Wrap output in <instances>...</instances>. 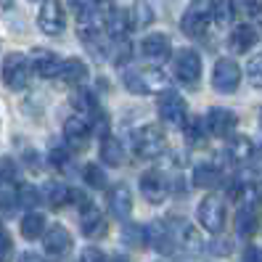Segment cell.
<instances>
[{"label":"cell","mask_w":262,"mask_h":262,"mask_svg":"<svg viewBox=\"0 0 262 262\" xmlns=\"http://www.w3.org/2000/svg\"><path fill=\"white\" fill-rule=\"evenodd\" d=\"M51 162L56 164V169H64L67 162H69V154H67L64 148H53V151H51Z\"/></svg>","instance_id":"obj_39"},{"label":"cell","mask_w":262,"mask_h":262,"mask_svg":"<svg viewBox=\"0 0 262 262\" xmlns=\"http://www.w3.org/2000/svg\"><path fill=\"white\" fill-rule=\"evenodd\" d=\"M141 51H143L146 58H164V56L169 53V40H167L162 32H154V35L143 37Z\"/></svg>","instance_id":"obj_26"},{"label":"cell","mask_w":262,"mask_h":262,"mask_svg":"<svg viewBox=\"0 0 262 262\" xmlns=\"http://www.w3.org/2000/svg\"><path fill=\"white\" fill-rule=\"evenodd\" d=\"M90 130H93V122H90V117H85V114H74L64 122V135L74 143H80L82 138H88Z\"/></svg>","instance_id":"obj_21"},{"label":"cell","mask_w":262,"mask_h":262,"mask_svg":"<svg viewBox=\"0 0 262 262\" xmlns=\"http://www.w3.org/2000/svg\"><path fill=\"white\" fill-rule=\"evenodd\" d=\"M82 178H85V183H88L90 188H106V172H103L98 164H93V162L85 164Z\"/></svg>","instance_id":"obj_31"},{"label":"cell","mask_w":262,"mask_h":262,"mask_svg":"<svg viewBox=\"0 0 262 262\" xmlns=\"http://www.w3.org/2000/svg\"><path fill=\"white\" fill-rule=\"evenodd\" d=\"M130 141H133V151H135V157L138 159H159L164 148H167V141H164V135L159 127H141V130H135L130 135Z\"/></svg>","instance_id":"obj_2"},{"label":"cell","mask_w":262,"mask_h":262,"mask_svg":"<svg viewBox=\"0 0 262 262\" xmlns=\"http://www.w3.org/2000/svg\"><path fill=\"white\" fill-rule=\"evenodd\" d=\"M74 109L80 112V114H85V117H90V114H96V112H98V103H96L93 93H88V90H80V93L74 96Z\"/></svg>","instance_id":"obj_32"},{"label":"cell","mask_w":262,"mask_h":262,"mask_svg":"<svg viewBox=\"0 0 262 262\" xmlns=\"http://www.w3.org/2000/svg\"><path fill=\"white\" fill-rule=\"evenodd\" d=\"M175 74L183 85L199 88V77H202V58H199V53L191 51V48L180 51L178 58H175Z\"/></svg>","instance_id":"obj_5"},{"label":"cell","mask_w":262,"mask_h":262,"mask_svg":"<svg viewBox=\"0 0 262 262\" xmlns=\"http://www.w3.org/2000/svg\"><path fill=\"white\" fill-rule=\"evenodd\" d=\"M183 135H186V141L191 146H202L204 138H207V125L199 117H191V119L183 122Z\"/></svg>","instance_id":"obj_29"},{"label":"cell","mask_w":262,"mask_h":262,"mask_svg":"<svg viewBox=\"0 0 262 262\" xmlns=\"http://www.w3.org/2000/svg\"><path fill=\"white\" fill-rule=\"evenodd\" d=\"M13 207H16V191L11 183H0V209L11 212Z\"/></svg>","instance_id":"obj_35"},{"label":"cell","mask_w":262,"mask_h":262,"mask_svg":"<svg viewBox=\"0 0 262 262\" xmlns=\"http://www.w3.org/2000/svg\"><path fill=\"white\" fill-rule=\"evenodd\" d=\"M244 262H262V249H257V246H249V249L244 252Z\"/></svg>","instance_id":"obj_42"},{"label":"cell","mask_w":262,"mask_h":262,"mask_svg":"<svg viewBox=\"0 0 262 262\" xmlns=\"http://www.w3.org/2000/svg\"><path fill=\"white\" fill-rule=\"evenodd\" d=\"M130 27H133V19H130L127 11H112V13H106V19L101 21L103 35H109V37H114V40L125 37V35L130 32Z\"/></svg>","instance_id":"obj_15"},{"label":"cell","mask_w":262,"mask_h":262,"mask_svg":"<svg viewBox=\"0 0 262 262\" xmlns=\"http://www.w3.org/2000/svg\"><path fill=\"white\" fill-rule=\"evenodd\" d=\"M13 259V241L6 233V228L0 225V262H11Z\"/></svg>","instance_id":"obj_37"},{"label":"cell","mask_w":262,"mask_h":262,"mask_svg":"<svg viewBox=\"0 0 262 262\" xmlns=\"http://www.w3.org/2000/svg\"><path fill=\"white\" fill-rule=\"evenodd\" d=\"M37 27L45 35H61L67 27V13L58 0H45L40 13H37Z\"/></svg>","instance_id":"obj_6"},{"label":"cell","mask_w":262,"mask_h":262,"mask_svg":"<svg viewBox=\"0 0 262 262\" xmlns=\"http://www.w3.org/2000/svg\"><path fill=\"white\" fill-rule=\"evenodd\" d=\"M69 8L77 13L80 19H88V16H96V0H67Z\"/></svg>","instance_id":"obj_34"},{"label":"cell","mask_w":262,"mask_h":262,"mask_svg":"<svg viewBox=\"0 0 262 262\" xmlns=\"http://www.w3.org/2000/svg\"><path fill=\"white\" fill-rule=\"evenodd\" d=\"M257 225H259V214H257V207L254 204H244L238 212H236V233L241 238H249L257 233Z\"/></svg>","instance_id":"obj_17"},{"label":"cell","mask_w":262,"mask_h":262,"mask_svg":"<svg viewBox=\"0 0 262 262\" xmlns=\"http://www.w3.org/2000/svg\"><path fill=\"white\" fill-rule=\"evenodd\" d=\"M42 233H45V217H42V214H37V212L24 214V220H21V236L29 238V241H35Z\"/></svg>","instance_id":"obj_28"},{"label":"cell","mask_w":262,"mask_h":262,"mask_svg":"<svg viewBox=\"0 0 262 262\" xmlns=\"http://www.w3.org/2000/svg\"><path fill=\"white\" fill-rule=\"evenodd\" d=\"M180 27H183V32H186L188 37H204V35H207V27H209V21H207L204 13H199V11L188 8L186 13H183V21H180Z\"/></svg>","instance_id":"obj_22"},{"label":"cell","mask_w":262,"mask_h":262,"mask_svg":"<svg viewBox=\"0 0 262 262\" xmlns=\"http://www.w3.org/2000/svg\"><path fill=\"white\" fill-rule=\"evenodd\" d=\"M228 42H230V48H233L236 53H246L257 42V32H254L249 24H241V27H236L233 32H230V40Z\"/></svg>","instance_id":"obj_25"},{"label":"cell","mask_w":262,"mask_h":262,"mask_svg":"<svg viewBox=\"0 0 262 262\" xmlns=\"http://www.w3.org/2000/svg\"><path fill=\"white\" fill-rule=\"evenodd\" d=\"M254 157V143L249 141L246 135H236V138H230V143H228V159L233 162V164H246Z\"/></svg>","instance_id":"obj_19"},{"label":"cell","mask_w":262,"mask_h":262,"mask_svg":"<svg viewBox=\"0 0 262 262\" xmlns=\"http://www.w3.org/2000/svg\"><path fill=\"white\" fill-rule=\"evenodd\" d=\"M80 225H82V233H85L88 238H101V236H106V217H103V212H101L93 202H82Z\"/></svg>","instance_id":"obj_10"},{"label":"cell","mask_w":262,"mask_h":262,"mask_svg":"<svg viewBox=\"0 0 262 262\" xmlns=\"http://www.w3.org/2000/svg\"><path fill=\"white\" fill-rule=\"evenodd\" d=\"M106 202H109V209H112L114 217H119V220L130 217V212H133V193H130L127 186H122V183L114 186L109 191V196H106Z\"/></svg>","instance_id":"obj_14"},{"label":"cell","mask_w":262,"mask_h":262,"mask_svg":"<svg viewBox=\"0 0 262 262\" xmlns=\"http://www.w3.org/2000/svg\"><path fill=\"white\" fill-rule=\"evenodd\" d=\"M199 223H202L209 233H220L225 228V207L217 196H207L199 204Z\"/></svg>","instance_id":"obj_7"},{"label":"cell","mask_w":262,"mask_h":262,"mask_svg":"<svg viewBox=\"0 0 262 262\" xmlns=\"http://www.w3.org/2000/svg\"><path fill=\"white\" fill-rule=\"evenodd\" d=\"M141 193L148 204H162L167 199L169 186H167V180L159 169H148V172L141 175Z\"/></svg>","instance_id":"obj_8"},{"label":"cell","mask_w":262,"mask_h":262,"mask_svg":"<svg viewBox=\"0 0 262 262\" xmlns=\"http://www.w3.org/2000/svg\"><path fill=\"white\" fill-rule=\"evenodd\" d=\"M19 262H45L40 254H35V252H24L21 257H19Z\"/></svg>","instance_id":"obj_43"},{"label":"cell","mask_w":262,"mask_h":262,"mask_svg":"<svg viewBox=\"0 0 262 262\" xmlns=\"http://www.w3.org/2000/svg\"><path fill=\"white\" fill-rule=\"evenodd\" d=\"M19 199L24 202V207H35V204H37V193H35L32 186H24L21 193H19Z\"/></svg>","instance_id":"obj_40"},{"label":"cell","mask_w":262,"mask_h":262,"mask_svg":"<svg viewBox=\"0 0 262 262\" xmlns=\"http://www.w3.org/2000/svg\"><path fill=\"white\" fill-rule=\"evenodd\" d=\"M236 114L233 112H228V109H209V114H207V130L212 133V135H217V138H225V135H230L236 130Z\"/></svg>","instance_id":"obj_12"},{"label":"cell","mask_w":262,"mask_h":262,"mask_svg":"<svg viewBox=\"0 0 262 262\" xmlns=\"http://www.w3.org/2000/svg\"><path fill=\"white\" fill-rule=\"evenodd\" d=\"M238 11L249 21L262 24V0H238Z\"/></svg>","instance_id":"obj_33"},{"label":"cell","mask_w":262,"mask_h":262,"mask_svg":"<svg viewBox=\"0 0 262 262\" xmlns=\"http://www.w3.org/2000/svg\"><path fill=\"white\" fill-rule=\"evenodd\" d=\"M246 74L254 88H262V53H257L254 58H249V67H246Z\"/></svg>","instance_id":"obj_36"},{"label":"cell","mask_w":262,"mask_h":262,"mask_svg":"<svg viewBox=\"0 0 262 262\" xmlns=\"http://www.w3.org/2000/svg\"><path fill=\"white\" fill-rule=\"evenodd\" d=\"M143 233H146V241H148V244H151L157 252H162V254H169V252L175 249L172 230H169V228H164L162 223H154V225L143 228Z\"/></svg>","instance_id":"obj_16"},{"label":"cell","mask_w":262,"mask_h":262,"mask_svg":"<svg viewBox=\"0 0 262 262\" xmlns=\"http://www.w3.org/2000/svg\"><path fill=\"white\" fill-rule=\"evenodd\" d=\"M159 119L167 125H183L186 122V101L172 90H164L159 98Z\"/></svg>","instance_id":"obj_9"},{"label":"cell","mask_w":262,"mask_h":262,"mask_svg":"<svg viewBox=\"0 0 262 262\" xmlns=\"http://www.w3.org/2000/svg\"><path fill=\"white\" fill-rule=\"evenodd\" d=\"M101 159L109 167H122V162H125V146H122L117 138L103 135V141H101Z\"/></svg>","instance_id":"obj_24"},{"label":"cell","mask_w":262,"mask_h":262,"mask_svg":"<svg viewBox=\"0 0 262 262\" xmlns=\"http://www.w3.org/2000/svg\"><path fill=\"white\" fill-rule=\"evenodd\" d=\"M58 77H61V82H67V85H82L88 80V64L80 58H67V61H61Z\"/></svg>","instance_id":"obj_18"},{"label":"cell","mask_w":262,"mask_h":262,"mask_svg":"<svg viewBox=\"0 0 262 262\" xmlns=\"http://www.w3.org/2000/svg\"><path fill=\"white\" fill-rule=\"evenodd\" d=\"M13 175H16V167H13L11 159L0 162V183H13Z\"/></svg>","instance_id":"obj_38"},{"label":"cell","mask_w":262,"mask_h":262,"mask_svg":"<svg viewBox=\"0 0 262 262\" xmlns=\"http://www.w3.org/2000/svg\"><path fill=\"white\" fill-rule=\"evenodd\" d=\"M74 199H77V193L69 186H58V183H53V186L48 188V204H51V209H64V207H69L74 202Z\"/></svg>","instance_id":"obj_27"},{"label":"cell","mask_w":262,"mask_h":262,"mask_svg":"<svg viewBox=\"0 0 262 262\" xmlns=\"http://www.w3.org/2000/svg\"><path fill=\"white\" fill-rule=\"evenodd\" d=\"M241 85V69L233 58H220L212 69V88L220 93H233Z\"/></svg>","instance_id":"obj_3"},{"label":"cell","mask_w":262,"mask_h":262,"mask_svg":"<svg viewBox=\"0 0 262 262\" xmlns=\"http://www.w3.org/2000/svg\"><path fill=\"white\" fill-rule=\"evenodd\" d=\"M72 236H69V230L64 225H53L48 228V233H45L42 238V246H45V252L53 254V257H61V254H67L72 249Z\"/></svg>","instance_id":"obj_13"},{"label":"cell","mask_w":262,"mask_h":262,"mask_svg":"<svg viewBox=\"0 0 262 262\" xmlns=\"http://www.w3.org/2000/svg\"><path fill=\"white\" fill-rule=\"evenodd\" d=\"M29 67H32L35 74L42 77V80H53V77H58L61 58H58L53 51H42V48H37V51L32 53V58H29Z\"/></svg>","instance_id":"obj_11"},{"label":"cell","mask_w":262,"mask_h":262,"mask_svg":"<svg viewBox=\"0 0 262 262\" xmlns=\"http://www.w3.org/2000/svg\"><path fill=\"white\" fill-rule=\"evenodd\" d=\"M233 16V0H212L209 3V19L214 24H228Z\"/></svg>","instance_id":"obj_30"},{"label":"cell","mask_w":262,"mask_h":262,"mask_svg":"<svg viewBox=\"0 0 262 262\" xmlns=\"http://www.w3.org/2000/svg\"><path fill=\"white\" fill-rule=\"evenodd\" d=\"M125 85L133 93H159L167 90V74L157 67H135L125 74Z\"/></svg>","instance_id":"obj_1"},{"label":"cell","mask_w":262,"mask_h":262,"mask_svg":"<svg viewBox=\"0 0 262 262\" xmlns=\"http://www.w3.org/2000/svg\"><path fill=\"white\" fill-rule=\"evenodd\" d=\"M29 58L21 56V53H11L6 61H3V80L11 90H24L29 85Z\"/></svg>","instance_id":"obj_4"},{"label":"cell","mask_w":262,"mask_h":262,"mask_svg":"<svg viewBox=\"0 0 262 262\" xmlns=\"http://www.w3.org/2000/svg\"><path fill=\"white\" fill-rule=\"evenodd\" d=\"M172 241H175V246H180L186 252H202V236L188 223H180V228L172 230Z\"/></svg>","instance_id":"obj_20"},{"label":"cell","mask_w":262,"mask_h":262,"mask_svg":"<svg viewBox=\"0 0 262 262\" xmlns=\"http://www.w3.org/2000/svg\"><path fill=\"white\" fill-rule=\"evenodd\" d=\"M220 178H223L220 167H214V164H196L191 183L196 188H212V186H217V183H220Z\"/></svg>","instance_id":"obj_23"},{"label":"cell","mask_w":262,"mask_h":262,"mask_svg":"<svg viewBox=\"0 0 262 262\" xmlns=\"http://www.w3.org/2000/svg\"><path fill=\"white\" fill-rule=\"evenodd\" d=\"M80 262H109V259H106L103 252H98V249H85L82 257H80Z\"/></svg>","instance_id":"obj_41"}]
</instances>
